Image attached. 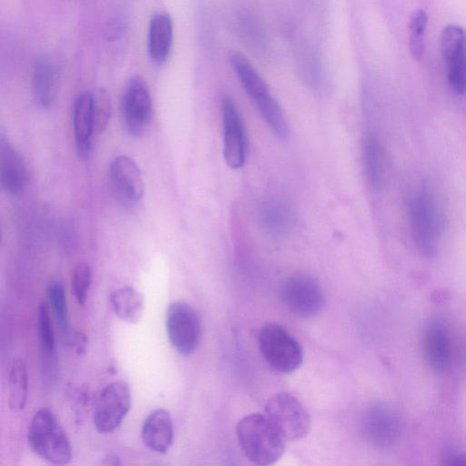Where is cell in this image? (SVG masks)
Returning a JSON list of instances; mask_svg holds the SVG:
<instances>
[{
    "mask_svg": "<svg viewBox=\"0 0 466 466\" xmlns=\"http://www.w3.org/2000/svg\"><path fill=\"white\" fill-rule=\"evenodd\" d=\"M229 62L268 129L276 137L285 140L289 135V122L265 80L243 55L232 53Z\"/></svg>",
    "mask_w": 466,
    "mask_h": 466,
    "instance_id": "cell-1",
    "label": "cell"
},
{
    "mask_svg": "<svg viewBox=\"0 0 466 466\" xmlns=\"http://www.w3.org/2000/svg\"><path fill=\"white\" fill-rule=\"evenodd\" d=\"M237 435L243 452L254 464H273L284 452L286 440L266 414L243 417L238 422Z\"/></svg>",
    "mask_w": 466,
    "mask_h": 466,
    "instance_id": "cell-2",
    "label": "cell"
},
{
    "mask_svg": "<svg viewBox=\"0 0 466 466\" xmlns=\"http://www.w3.org/2000/svg\"><path fill=\"white\" fill-rule=\"evenodd\" d=\"M27 437L32 451L44 461L55 465L69 462L72 453L70 441L51 410L43 408L35 413Z\"/></svg>",
    "mask_w": 466,
    "mask_h": 466,
    "instance_id": "cell-3",
    "label": "cell"
},
{
    "mask_svg": "<svg viewBox=\"0 0 466 466\" xmlns=\"http://www.w3.org/2000/svg\"><path fill=\"white\" fill-rule=\"evenodd\" d=\"M410 230L419 252L434 258L441 238L442 219L438 204L429 189L416 191L410 203Z\"/></svg>",
    "mask_w": 466,
    "mask_h": 466,
    "instance_id": "cell-4",
    "label": "cell"
},
{
    "mask_svg": "<svg viewBox=\"0 0 466 466\" xmlns=\"http://www.w3.org/2000/svg\"><path fill=\"white\" fill-rule=\"evenodd\" d=\"M261 355L270 368L279 373L297 370L303 361V350L289 330L277 323H267L258 335Z\"/></svg>",
    "mask_w": 466,
    "mask_h": 466,
    "instance_id": "cell-5",
    "label": "cell"
},
{
    "mask_svg": "<svg viewBox=\"0 0 466 466\" xmlns=\"http://www.w3.org/2000/svg\"><path fill=\"white\" fill-rule=\"evenodd\" d=\"M265 414L287 441L306 437L310 430V418L301 402L289 393H278L268 399Z\"/></svg>",
    "mask_w": 466,
    "mask_h": 466,
    "instance_id": "cell-6",
    "label": "cell"
},
{
    "mask_svg": "<svg viewBox=\"0 0 466 466\" xmlns=\"http://www.w3.org/2000/svg\"><path fill=\"white\" fill-rule=\"evenodd\" d=\"M280 299L289 311L300 318L316 316L324 301L318 281L304 273L293 274L285 279L280 289Z\"/></svg>",
    "mask_w": 466,
    "mask_h": 466,
    "instance_id": "cell-7",
    "label": "cell"
},
{
    "mask_svg": "<svg viewBox=\"0 0 466 466\" xmlns=\"http://www.w3.org/2000/svg\"><path fill=\"white\" fill-rule=\"evenodd\" d=\"M221 121L225 162L232 169H239L248 158V140L242 116L229 96L221 101Z\"/></svg>",
    "mask_w": 466,
    "mask_h": 466,
    "instance_id": "cell-8",
    "label": "cell"
},
{
    "mask_svg": "<svg viewBox=\"0 0 466 466\" xmlns=\"http://www.w3.org/2000/svg\"><path fill=\"white\" fill-rule=\"evenodd\" d=\"M166 329L173 348L181 355H191L200 339V321L196 310L187 303L174 301L166 313Z\"/></svg>",
    "mask_w": 466,
    "mask_h": 466,
    "instance_id": "cell-9",
    "label": "cell"
},
{
    "mask_svg": "<svg viewBox=\"0 0 466 466\" xmlns=\"http://www.w3.org/2000/svg\"><path fill=\"white\" fill-rule=\"evenodd\" d=\"M131 406V392L127 382L119 380L106 385L98 395L93 411L96 431L108 434L122 423Z\"/></svg>",
    "mask_w": 466,
    "mask_h": 466,
    "instance_id": "cell-10",
    "label": "cell"
},
{
    "mask_svg": "<svg viewBox=\"0 0 466 466\" xmlns=\"http://www.w3.org/2000/svg\"><path fill=\"white\" fill-rule=\"evenodd\" d=\"M360 429L366 441L377 449H390L400 435L397 412L385 403H374L362 414Z\"/></svg>",
    "mask_w": 466,
    "mask_h": 466,
    "instance_id": "cell-11",
    "label": "cell"
},
{
    "mask_svg": "<svg viewBox=\"0 0 466 466\" xmlns=\"http://www.w3.org/2000/svg\"><path fill=\"white\" fill-rule=\"evenodd\" d=\"M440 44L448 84L455 94L462 95L466 92V30L458 25L445 26Z\"/></svg>",
    "mask_w": 466,
    "mask_h": 466,
    "instance_id": "cell-12",
    "label": "cell"
},
{
    "mask_svg": "<svg viewBox=\"0 0 466 466\" xmlns=\"http://www.w3.org/2000/svg\"><path fill=\"white\" fill-rule=\"evenodd\" d=\"M121 114L127 130L133 136L142 135L152 116V100L147 82L135 76L127 82L121 99Z\"/></svg>",
    "mask_w": 466,
    "mask_h": 466,
    "instance_id": "cell-13",
    "label": "cell"
},
{
    "mask_svg": "<svg viewBox=\"0 0 466 466\" xmlns=\"http://www.w3.org/2000/svg\"><path fill=\"white\" fill-rule=\"evenodd\" d=\"M421 350L426 364L436 372L451 365L452 348L448 326L443 319L433 316L425 323L421 335Z\"/></svg>",
    "mask_w": 466,
    "mask_h": 466,
    "instance_id": "cell-14",
    "label": "cell"
},
{
    "mask_svg": "<svg viewBox=\"0 0 466 466\" xmlns=\"http://www.w3.org/2000/svg\"><path fill=\"white\" fill-rule=\"evenodd\" d=\"M109 177L114 192L125 203L135 204L142 198L145 183L141 170L132 158L116 157L110 164Z\"/></svg>",
    "mask_w": 466,
    "mask_h": 466,
    "instance_id": "cell-15",
    "label": "cell"
},
{
    "mask_svg": "<svg viewBox=\"0 0 466 466\" xmlns=\"http://www.w3.org/2000/svg\"><path fill=\"white\" fill-rule=\"evenodd\" d=\"M258 219L267 233L274 237H282L293 229L296 214L291 204L286 199L270 196L260 202Z\"/></svg>",
    "mask_w": 466,
    "mask_h": 466,
    "instance_id": "cell-16",
    "label": "cell"
},
{
    "mask_svg": "<svg viewBox=\"0 0 466 466\" xmlns=\"http://www.w3.org/2000/svg\"><path fill=\"white\" fill-rule=\"evenodd\" d=\"M59 84L56 62L49 56H40L34 66L32 88L35 103L42 108L54 104Z\"/></svg>",
    "mask_w": 466,
    "mask_h": 466,
    "instance_id": "cell-17",
    "label": "cell"
},
{
    "mask_svg": "<svg viewBox=\"0 0 466 466\" xmlns=\"http://www.w3.org/2000/svg\"><path fill=\"white\" fill-rule=\"evenodd\" d=\"M0 179L3 188L12 195L20 193L26 180L22 157L3 135L0 137Z\"/></svg>",
    "mask_w": 466,
    "mask_h": 466,
    "instance_id": "cell-18",
    "label": "cell"
},
{
    "mask_svg": "<svg viewBox=\"0 0 466 466\" xmlns=\"http://www.w3.org/2000/svg\"><path fill=\"white\" fill-rule=\"evenodd\" d=\"M173 423L169 412L157 409L145 420L141 429V439L150 450L166 453L173 442Z\"/></svg>",
    "mask_w": 466,
    "mask_h": 466,
    "instance_id": "cell-19",
    "label": "cell"
},
{
    "mask_svg": "<svg viewBox=\"0 0 466 466\" xmlns=\"http://www.w3.org/2000/svg\"><path fill=\"white\" fill-rule=\"evenodd\" d=\"M74 135L77 156L86 159L91 152L94 123L91 92L80 94L74 105Z\"/></svg>",
    "mask_w": 466,
    "mask_h": 466,
    "instance_id": "cell-20",
    "label": "cell"
},
{
    "mask_svg": "<svg viewBox=\"0 0 466 466\" xmlns=\"http://www.w3.org/2000/svg\"><path fill=\"white\" fill-rule=\"evenodd\" d=\"M147 36L150 58L157 65L164 64L173 45V23L168 14L157 13L152 16Z\"/></svg>",
    "mask_w": 466,
    "mask_h": 466,
    "instance_id": "cell-21",
    "label": "cell"
},
{
    "mask_svg": "<svg viewBox=\"0 0 466 466\" xmlns=\"http://www.w3.org/2000/svg\"><path fill=\"white\" fill-rule=\"evenodd\" d=\"M363 171L368 184L379 189L385 177V157L382 145L372 132L366 134L362 143Z\"/></svg>",
    "mask_w": 466,
    "mask_h": 466,
    "instance_id": "cell-22",
    "label": "cell"
},
{
    "mask_svg": "<svg viewBox=\"0 0 466 466\" xmlns=\"http://www.w3.org/2000/svg\"><path fill=\"white\" fill-rule=\"evenodd\" d=\"M37 331L43 352V373L46 379L52 380L56 372V339L50 311L46 302H41L38 307Z\"/></svg>",
    "mask_w": 466,
    "mask_h": 466,
    "instance_id": "cell-23",
    "label": "cell"
},
{
    "mask_svg": "<svg viewBox=\"0 0 466 466\" xmlns=\"http://www.w3.org/2000/svg\"><path fill=\"white\" fill-rule=\"evenodd\" d=\"M109 300L114 313L122 321L135 324L142 318L144 297L134 288L116 289L111 293Z\"/></svg>",
    "mask_w": 466,
    "mask_h": 466,
    "instance_id": "cell-24",
    "label": "cell"
},
{
    "mask_svg": "<svg viewBox=\"0 0 466 466\" xmlns=\"http://www.w3.org/2000/svg\"><path fill=\"white\" fill-rule=\"evenodd\" d=\"M28 378L25 362L17 359L11 365L8 377V403L14 412L22 410L27 399Z\"/></svg>",
    "mask_w": 466,
    "mask_h": 466,
    "instance_id": "cell-25",
    "label": "cell"
},
{
    "mask_svg": "<svg viewBox=\"0 0 466 466\" xmlns=\"http://www.w3.org/2000/svg\"><path fill=\"white\" fill-rule=\"evenodd\" d=\"M428 15L423 9L414 11L409 22V49L415 60L423 56Z\"/></svg>",
    "mask_w": 466,
    "mask_h": 466,
    "instance_id": "cell-26",
    "label": "cell"
},
{
    "mask_svg": "<svg viewBox=\"0 0 466 466\" xmlns=\"http://www.w3.org/2000/svg\"><path fill=\"white\" fill-rule=\"evenodd\" d=\"M46 296L52 307L56 324L64 336L68 332V308L64 286L61 282L54 280L46 287Z\"/></svg>",
    "mask_w": 466,
    "mask_h": 466,
    "instance_id": "cell-27",
    "label": "cell"
},
{
    "mask_svg": "<svg viewBox=\"0 0 466 466\" xmlns=\"http://www.w3.org/2000/svg\"><path fill=\"white\" fill-rule=\"evenodd\" d=\"M91 96L94 134L100 135L106 130L110 119L111 99L108 93L101 88L91 92Z\"/></svg>",
    "mask_w": 466,
    "mask_h": 466,
    "instance_id": "cell-28",
    "label": "cell"
},
{
    "mask_svg": "<svg viewBox=\"0 0 466 466\" xmlns=\"http://www.w3.org/2000/svg\"><path fill=\"white\" fill-rule=\"evenodd\" d=\"M91 284V268L86 263H79L72 275V292L79 305L84 306Z\"/></svg>",
    "mask_w": 466,
    "mask_h": 466,
    "instance_id": "cell-29",
    "label": "cell"
},
{
    "mask_svg": "<svg viewBox=\"0 0 466 466\" xmlns=\"http://www.w3.org/2000/svg\"><path fill=\"white\" fill-rule=\"evenodd\" d=\"M69 343L75 347L77 355L81 356L86 351V338L84 334L80 332H76L73 334H68L66 336Z\"/></svg>",
    "mask_w": 466,
    "mask_h": 466,
    "instance_id": "cell-30",
    "label": "cell"
},
{
    "mask_svg": "<svg viewBox=\"0 0 466 466\" xmlns=\"http://www.w3.org/2000/svg\"><path fill=\"white\" fill-rule=\"evenodd\" d=\"M444 460L447 465H466V452L448 455Z\"/></svg>",
    "mask_w": 466,
    "mask_h": 466,
    "instance_id": "cell-31",
    "label": "cell"
}]
</instances>
